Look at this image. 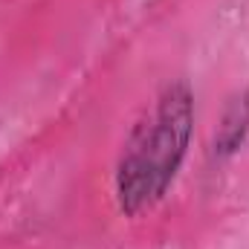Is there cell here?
Here are the masks:
<instances>
[{"label": "cell", "mask_w": 249, "mask_h": 249, "mask_svg": "<svg viewBox=\"0 0 249 249\" xmlns=\"http://www.w3.org/2000/svg\"><path fill=\"white\" fill-rule=\"evenodd\" d=\"M249 136V90L232 96V102L223 110V119L217 124L214 142H212V154L217 160H229L241 151V145Z\"/></svg>", "instance_id": "cell-2"}, {"label": "cell", "mask_w": 249, "mask_h": 249, "mask_svg": "<svg viewBox=\"0 0 249 249\" xmlns=\"http://www.w3.org/2000/svg\"><path fill=\"white\" fill-rule=\"evenodd\" d=\"M194 136V93L186 81H168L130 127L116 160L113 194L124 217L154 209L183 168Z\"/></svg>", "instance_id": "cell-1"}]
</instances>
